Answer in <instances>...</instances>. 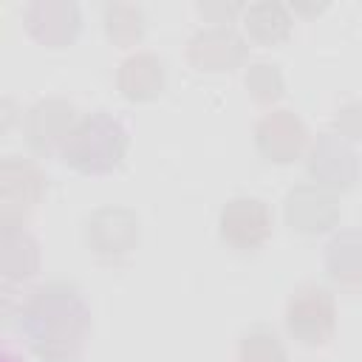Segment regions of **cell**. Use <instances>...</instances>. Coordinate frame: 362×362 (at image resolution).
<instances>
[{"instance_id":"1","label":"cell","mask_w":362,"mask_h":362,"mask_svg":"<svg viewBox=\"0 0 362 362\" xmlns=\"http://www.w3.org/2000/svg\"><path fill=\"white\" fill-rule=\"evenodd\" d=\"M23 325L42 362H79L88 311L74 286L48 283L25 305Z\"/></svg>"},{"instance_id":"19","label":"cell","mask_w":362,"mask_h":362,"mask_svg":"<svg viewBox=\"0 0 362 362\" xmlns=\"http://www.w3.org/2000/svg\"><path fill=\"white\" fill-rule=\"evenodd\" d=\"M246 88L252 90V96L257 102H274L283 93V76H280V71L274 65L257 62L246 74Z\"/></svg>"},{"instance_id":"11","label":"cell","mask_w":362,"mask_h":362,"mask_svg":"<svg viewBox=\"0 0 362 362\" xmlns=\"http://www.w3.org/2000/svg\"><path fill=\"white\" fill-rule=\"evenodd\" d=\"M74 105L65 99H42L31 107L28 122H25V133L28 141L34 144V150L48 153L57 144H65L71 130H74Z\"/></svg>"},{"instance_id":"13","label":"cell","mask_w":362,"mask_h":362,"mask_svg":"<svg viewBox=\"0 0 362 362\" xmlns=\"http://www.w3.org/2000/svg\"><path fill=\"white\" fill-rule=\"evenodd\" d=\"M328 274L348 288H362V229H345L325 249Z\"/></svg>"},{"instance_id":"16","label":"cell","mask_w":362,"mask_h":362,"mask_svg":"<svg viewBox=\"0 0 362 362\" xmlns=\"http://www.w3.org/2000/svg\"><path fill=\"white\" fill-rule=\"evenodd\" d=\"M288 25H291V20H288L286 8L280 3H274V0L255 3L246 11V28H249V34L257 37V40H263V42H274V40L286 37L288 34Z\"/></svg>"},{"instance_id":"21","label":"cell","mask_w":362,"mask_h":362,"mask_svg":"<svg viewBox=\"0 0 362 362\" xmlns=\"http://www.w3.org/2000/svg\"><path fill=\"white\" fill-rule=\"evenodd\" d=\"M235 8H238V6H221V3L215 6V3H201V11H204V14H232Z\"/></svg>"},{"instance_id":"3","label":"cell","mask_w":362,"mask_h":362,"mask_svg":"<svg viewBox=\"0 0 362 362\" xmlns=\"http://www.w3.org/2000/svg\"><path fill=\"white\" fill-rule=\"evenodd\" d=\"M288 331L305 345H322L334 334V297L322 286H300L286 308Z\"/></svg>"},{"instance_id":"15","label":"cell","mask_w":362,"mask_h":362,"mask_svg":"<svg viewBox=\"0 0 362 362\" xmlns=\"http://www.w3.org/2000/svg\"><path fill=\"white\" fill-rule=\"evenodd\" d=\"M40 255H37V243L17 226H3L0 235V266L6 277H28L37 272Z\"/></svg>"},{"instance_id":"10","label":"cell","mask_w":362,"mask_h":362,"mask_svg":"<svg viewBox=\"0 0 362 362\" xmlns=\"http://www.w3.org/2000/svg\"><path fill=\"white\" fill-rule=\"evenodd\" d=\"M257 147L272 161H291L305 144V127L291 110H272L260 119L255 130Z\"/></svg>"},{"instance_id":"14","label":"cell","mask_w":362,"mask_h":362,"mask_svg":"<svg viewBox=\"0 0 362 362\" xmlns=\"http://www.w3.org/2000/svg\"><path fill=\"white\" fill-rule=\"evenodd\" d=\"M164 88V68L153 54H133L119 68V90L127 99H153Z\"/></svg>"},{"instance_id":"8","label":"cell","mask_w":362,"mask_h":362,"mask_svg":"<svg viewBox=\"0 0 362 362\" xmlns=\"http://www.w3.org/2000/svg\"><path fill=\"white\" fill-rule=\"evenodd\" d=\"M187 54H189V62L195 68H204V71H229V68L240 65V59L246 57V45H243V40L232 28L212 25V28L198 31L189 40Z\"/></svg>"},{"instance_id":"7","label":"cell","mask_w":362,"mask_h":362,"mask_svg":"<svg viewBox=\"0 0 362 362\" xmlns=\"http://www.w3.org/2000/svg\"><path fill=\"white\" fill-rule=\"evenodd\" d=\"M272 232V215L257 198H235L221 212V235L238 249L260 246Z\"/></svg>"},{"instance_id":"20","label":"cell","mask_w":362,"mask_h":362,"mask_svg":"<svg viewBox=\"0 0 362 362\" xmlns=\"http://www.w3.org/2000/svg\"><path fill=\"white\" fill-rule=\"evenodd\" d=\"M334 124H337V130H339L342 136H348V139H362V102L345 105V107L337 113Z\"/></svg>"},{"instance_id":"2","label":"cell","mask_w":362,"mask_h":362,"mask_svg":"<svg viewBox=\"0 0 362 362\" xmlns=\"http://www.w3.org/2000/svg\"><path fill=\"white\" fill-rule=\"evenodd\" d=\"M127 150V133L124 127L105 116V113H90L85 116L62 144V156L71 167L82 173H107L113 170Z\"/></svg>"},{"instance_id":"5","label":"cell","mask_w":362,"mask_h":362,"mask_svg":"<svg viewBox=\"0 0 362 362\" xmlns=\"http://www.w3.org/2000/svg\"><path fill=\"white\" fill-rule=\"evenodd\" d=\"M139 240V218L124 206H102L88 218V243L102 257H122Z\"/></svg>"},{"instance_id":"6","label":"cell","mask_w":362,"mask_h":362,"mask_svg":"<svg viewBox=\"0 0 362 362\" xmlns=\"http://www.w3.org/2000/svg\"><path fill=\"white\" fill-rule=\"evenodd\" d=\"M337 218H339V204L322 187H311V184L294 187L286 198V221L291 229L303 235L325 232L337 223Z\"/></svg>"},{"instance_id":"17","label":"cell","mask_w":362,"mask_h":362,"mask_svg":"<svg viewBox=\"0 0 362 362\" xmlns=\"http://www.w3.org/2000/svg\"><path fill=\"white\" fill-rule=\"evenodd\" d=\"M105 28L119 45H133L144 31V14L133 3H110L105 8Z\"/></svg>"},{"instance_id":"18","label":"cell","mask_w":362,"mask_h":362,"mask_svg":"<svg viewBox=\"0 0 362 362\" xmlns=\"http://www.w3.org/2000/svg\"><path fill=\"white\" fill-rule=\"evenodd\" d=\"M240 362H286V351L274 331L269 328H252L240 339Z\"/></svg>"},{"instance_id":"4","label":"cell","mask_w":362,"mask_h":362,"mask_svg":"<svg viewBox=\"0 0 362 362\" xmlns=\"http://www.w3.org/2000/svg\"><path fill=\"white\" fill-rule=\"evenodd\" d=\"M42 173L23 158H6L0 164V221L3 226H17V221L42 198Z\"/></svg>"},{"instance_id":"12","label":"cell","mask_w":362,"mask_h":362,"mask_svg":"<svg viewBox=\"0 0 362 362\" xmlns=\"http://www.w3.org/2000/svg\"><path fill=\"white\" fill-rule=\"evenodd\" d=\"M28 31L45 45H65L79 28V8L71 0H37L25 11Z\"/></svg>"},{"instance_id":"9","label":"cell","mask_w":362,"mask_h":362,"mask_svg":"<svg viewBox=\"0 0 362 362\" xmlns=\"http://www.w3.org/2000/svg\"><path fill=\"white\" fill-rule=\"evenodd\" d=\"M308 173L331 189H345L356 181V156L339 136H320L308 156Z\"/></svg>"}]
</instances>
